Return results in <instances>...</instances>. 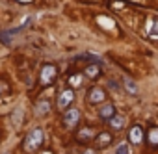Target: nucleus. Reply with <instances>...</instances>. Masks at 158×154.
<instances>
[{"label": "nucleus", "instance_id": "f257e3e1", "mask_svg": "<svg viewBox=\"0 0 158 154\" xmlns=\"http://www.w3.org/2000/svg\"><path fill=\"white\" fill-rule=\"evenodd\" d=\"M41 143H43V130H41V128H32V130L28 132V136H26L23 147H24L26 152H34V150L39 148Z\"/></svg>", "mask_w": 158, "mask_h": 154}, {"label": "nucleus", "instance_id": "f03ea898", "mask_svg": "<svg viewBox=\"0 0 158 154\" xmlns=\"http://www.w3.org/2000/svg\"><path fill=\"white\" fill-rule=\"evenodd\" d=\"M143 35L147 39L158 41V17L156 15H147L143 22Z\"/></svg>", "mask_w": 158, "mask_h": 154}, {"label": "nucleus", "instance_id": "7ed1b4c3", "mask_svg": "<svg viewBox=\"0 0 158 154\" xmlns=\"http://www.w3.org/2000/svg\"><path fill=\"white\" fill-rule=\"evenodd\" d=\"M56 74H58V69H56L54 65H50V63L43 65V69H41V72H39V84H41L43 87L48 86V84H52V82L56 80Z\"/></svg>", "mask_w": 158, "mask_h": 154}, {"label": "nucleus", "instance_id": "20e7f679", "mask_svg": "<svg viewBox=\"0 0 158 154\" xmlns=\"http://www.w3.org/2000/svg\"><path fill=\"white\" fill-rule=\"evenodd\" d=\"M73 100H74V93L71 89H63L61 95H60V99H58V108L60 110H67Z\"/></svg>", "mask_w": 158, "mask_h": 154}, {"label": "nucleus", "instance_id": "39448f33", "mask_svg": "<svg viewBox=\"0 0 158 154\" xmlns=\"http://www.w3.org/2000/svg\"><path fill=\"white\" fill-rule=\"evenodd\" d=\"M88 100H89L91 104L104 102V100H106V93H104V89H101V87H93V89L89 91V95H88Z\"/></svg>", "mask_w": 158, "mask_h": 154}, {"label": "nucleus", "instance_id": "423d86ee", "mask_svg": "<svg viewBox=\"0 0 158 154\" xmlns=\"http://www.w3.org/2000/svg\"><path fill=\"white\" fill-rule=\"evenodd\" d=\"M78 119H80V111H78V110H69L65 113V117H63V123H65L67 128H73L78 123Z\"/></svg>", "mask_w": 158, "mask_h": 154}, {"label": "nucleus", "instance_id": "0eeeda50", "mask_svg": "<svg viewBox=\"0 0 158 154\" xmlns=\"http://www.w3.org/2000/svg\"><path fill=\"white\" fill-rule=\"evenodd\" d=\"M128 139H130L132 145H139L143 141V130L139 126H132L130 132H128Z\"/></svg>", "mask_w": 158, "mask_h": 154}, {"label": "nucleus", "instance_id": "6e6552de", "mask_svg": "<svg viewBox=\"0 0 158 154\" xmlns=\"http://www.w3.org/2000/svg\"><path fill=\"white\" fill-rule=\"evenodd\" d=\"M97 22L104 28V30H108V32H114V34H117V28H115V22L110 19V17H104V15H101V17H97Z\"/></svg>", "mask_w": 158, "mask_h": 154}, {"label": "nucleus", "instance_id": "1a4fd4ad", "mask_svg": "<svg viewBox=\"0 0 158 154\" xmlns=\"http://www.w3.org/2000/svg\"><path fill=\"white\" fill-rule=\"evenodd\" d=\"M110 141H112V134H108V132H102V134H99V136L95 137V143H97V147H101V148L108 147Z\"/></svg>", "mask_w": 158, "mask_h": 154}, {"label": "nucleus", "instance_id": "9d476101", "mask_svg": "<svg viewBox=\"0 0 158 154\" xmlns=\"http://www.w3.org/2000/svg\"><path fill=\"white\" fill-rule=\"evenodd\" d=\"M99 115H101V119H112V117L115 115V110H114V106H112V104H104V106L101 108Z\"/></svg>", "mask_w": 158, "mask_h": 154}, {"label": "nucleus", "instance_id": "9b49d317", "mask_svg": "<svg viewBox=\"0 0 158 154\" xmlns=\"http://www.w3.org/2000/svg\"><path fill=\"white\" fill-rule=\"evenodd\" d=\"M93 134H95V130L89 128V126H86V128H82L80 132H78V141H88V139L93 137Z\"/></svg>", "mask_w": 158, "mask_h": 154}, {"label": "nucleus", "instance_id": "f8f14e48", "mask_svg": "<svg viewBox=\"0 0 158 154\" xmlns=\"http://www.w3.org/2000/svg\"><path fill=\"white\" fill-rule=\"evenodd\" d=\"M48 111H50V104H48L47 100H39L37 106H35V113H39V115H47Z\"/></svg>", "mask_w": 158, "mask_h": 154}, {"label": "nucleus", "instance_id": "ddd939ff", "mask_svg": "<svg viewBox=\"0 0 158 154\" xmlns=\"http://www.w3.org/2000/svg\"><path fill=\"white\" fill-rule=\"evenodd\" d=\"M123 124H125L123 115H114V117L110 119V126H112L114 130H121V128H123Z\"/></svg>", "mask_w": 158, "mask_h": 154}, {"label": "nucleus", "instance_id": "4468645a", "mask_svg": "<svg viewBox=\"0 0 158 154\" xmlns=\"http://www.w3.org/2000/svg\"><path fill=\"white\" fill-rule=\"evenodd\" d=\"M147 139H149V145H152V147H158V128H156V126L149 130V136H147Z\"/></svg>", "mask_w": 158, "mask_h": 154}, {"label": "nucleus", "instance_id": "2eb2a0df", "mask_svg": "<svg viewBox=\"0 0 158 154\" xmlns=\"http://www.w3.org/2000/svg\"><path fill=\"white\" fill-rule=\"evenodd\" d=\"M82 80H84V74H73V76H69V86H73V87H80Z\"/></svg>", "mask_w": 158, "mask_h": 154}, {"label": "nucleus", "instance_id": "dca6fc26", "mask_svg": "<svg viewBox=\"0 0 158 154\" xmlns=\"http://www.w3.org/2000/svg\"><path fill=\"white\" fill-rule=\"evenodd\" d=\"M99 74H101L99 65H89V67L86 69V76H88V78H97Z\"/></svg>", "mask_w": 158, "mask_h": 154}, {"label": "nucleus", "instance_id": "f3484780", "mask_svg": "<svg viewBox=\"0 0 158 154\" xmlns=\"http://www.w3.org/2000/svg\"><path fill=\"white\" fill-rule=\"evenodd\" d=\"M114 154H130V147L127 143H121V145H117V148H115Z\"/></svg>", "mask_w": 158, "mask_h": 154}, {"label": "nucleus", "instance_id": "a211bd4d", "mask_svg": "<svg viewBox=\"0 0 158 154\" xmlns=\"http://www.w3.org/2000/svg\"><path fill=\"white\" fill-rule=\"evenodd\" d=\"M125 87H127V91H130V93H138V87H136V84L132 82V80H125Z\"/></svg>", "mask_w": 158, "mask_h": 154}, {"label": "nucleus", "instance_id": "6ab92c4d", "mask_svg": "<svg viewBox=\"0 0 158 154\" xmlns=\"http://www.w3.org/2000/svg\"><path fill=\"white\" fill-rule=\"evenodd\" d=\"M8 93H10V86L4 80H0V99H2L4 95H8Z\"/></svg>", "mask_w": 158, "mask_h": 154}, {"label": "nucleus", "instance_id": "aec40b11", "mask_svg": "<svg viewBox=\"0 0 158 154\" xmlns=\"http://www.w3.org/2000/svg\"><path fill=\"white\" fill-rule=\"evenodd\" d=\"M19 123H21V110H17V111L13 113V124L19 126Z\"/></svg>", "mask_w": 158, "mask_h": 154}, {"label": "nucleus", "instance_id": "412c9836", "mask_svg": "<svg viewBox=\"0 0 158 154\" xmlns=\"http://www.w3.org/2000/svg\"><path fill=\"white\" fill-rule=\"evenodd\" d=\"M84 154H97V152H95V150H91V148H89V150H86V152H84Z\"/></svg>", "mask_w": 158, "mask_h": 154}, {"label": "nucleus", "instance_id": "4be33fe9", "mask_svg": "<svg viewBox=\"0 0 158 154\" xmlns=\"http://www.w3.org/2000/svg\"><path fill=\"white\" fill-rule=\"evenodd\" d=\"M132 2H145V0H132Z\"/></svg>", "mask_w": 158, "mask_h": 154}, {"label": "nucleus", "instance_id": "5701e85b", "mask_svg": "<svg viewBox=\"0 0 158 154\" xmlns=\"http://www.w3.org/2000/svg\"><path fill=\"white\" fill-rule=\"evenodd\" d=\"M21 2H32V0H21Z\"/></svg>", "mask_w": 158, "mask_h": 154}, {"label": "nucleus", "instance_id": "b1692460", "mask_svg": "<svg viewBox=\"0 0 158 154\" xmlns=\"http://www.w3.org/2000/svg\"><path fill=\"white\" fill-rule=\"evenodd\" d=\"M43 154H50V152H48V150H47V152H43Z\"/></svg>", "mask_w": 158, "mask_h": 154}]
</instances>
